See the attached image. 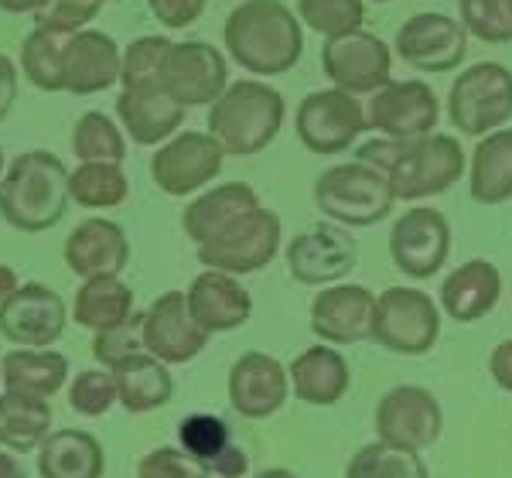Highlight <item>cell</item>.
I'll return each instance as SVG.
<instances>
[{
  "label": "cell",
  "instance_id": "1",
  "mask_svg": "<svg viewBox=\"0 0 512 478\" xmlns=\"http://www.w3.org/2000/svg\"><path fill=\"white\" fill-rule=\"evenodd\" d=\"M355 161L383 171L396 202L441 195L465 175V151H461L458 137L451 134H427L417 140H373V144L359 147Z\"/></svg>",
  "mask_w": 512,
  "mask_h": 478
},
{
  "label": "cell",
  "instance_id": "2",
  "mask_svg": "<svg viewBox=\"0 0 512 478\" xmlns=\"http://www.w3.org/2000/svg\"><path fill=\"white\" fill-rule=\"evenodd\" d=\"M229 59L250 76H284L301 62V18L280 0H243L222 28Z\"/></svg>",
  "mask_w": 512,
  "mask_h": 478
},
{
  "label": "cell",
  "instance_id": "3",
  "mask_svg": "<svg viewBox=\"0 0 512 478\" xmlns=\"http://www.w3.org/2000/svg\"><path fill=\"white\" fill-rule=\"evenodd\" d=\"M69 209V168L48 151H28L11 161L0 181V216L18 233H45Z\"/></svg>",
  "mask_w": 512,
  "mask_h": 478
},
{
  "label": "cell",
  "instance_id": "4",
  "mask_svg": "<svg viewBox=\"0 0 512 478\" xmlns=\"http://www.w3.org/2000/svg\"><path fill=\"white\" fill-rule=\"evenodd\" d=\"M280 127H284V96L256 79L233 82L209 110V134L219 140L222 151L236 158L267 151Z\"/></svg>",
  "mask_w": 512,
  "mask_h": 478
},
{
  "label": "cell",
  "instance_id": "5",
  "mask_svg": "<svg viewBox=\"0 0 512 478\" xmlns=\"http://www.w3.org/2000/svg\"><path fill=\"white\" fill-rule=\"evenodd\" d=\"M393 202L396 195L383 171L362 161L335 164L315 181V205L342 226H376L393 212Z\"/></svg>",
  "mask_w": 512,
  "mask_h": 478
},
{
  "label": "cell",
  "instance_id": "6",
  "mask_svg": "<svg viewBox=\"0 0 512 478\" xmlns=\"http://www.w3.org/2000/svg\"><path fill=\"white\" fill-rule=\"evenodd\" d=\"M448 117L465 137H485L512 120V72L502 62H478L451 82Z\"/></svg>",
  "mask_w": 512,
  "mask_h": 478
},
{
  "label": "cell",
  "instance_id": "7",
  "mask_svg": "<svg viewBox=\"0 0 512 478\" xmlns=\"http://www.w3.org/2000/svg\"><path fill=\"white\" fill-rule=\"evenodd\" d=\"M441 335V311L417 287H390L376 298L373 339L396 356H424Z\"/></svg>",
  "mask_w": 512,
  "mask_h": 478
},
{
  "label": "cell",
  "instance_id": "8",
  "mask_svg": "<svg viewBox=\"0 0 512 478\" xmlns=\"http://www.w3.org/2000/svg\"><path fill=\"white\" fill-rule=\"evenodd\" d=\"M280 250V219L270 209L246 212L236 226L216 236L212 243L198 246V263L209 270H222V274H256L267 267Z\"/></svg>",
  "mask_w": 512,
  "mask_h": 478
},
{
  "label": "cell",
  "instance_id": "9",
  "mask_svg": "<svg viewBox=\"0 0 512 478\" xmlns=\"http://www.w3.org/2000/svg\"><path fill=\"white\" fill-rule=\"evenodd\" d=\"M294 127L311 154L332 158L349 151V144H355V137L366 130V110L345 89H318L297 106Z\"/></svg>",
  "mask_w": 512,
  "mask_h": 478
},
{
  "label": "cell",
  "instance_id": "10",
  "mask_svg": "<svg viewBox=\"0 0 512 478\" xmlns=\"http://www.w3.org/2000/svg\"><path fill=\"white\" fill-rule=\"evenodd\" d=\"M321 69L335 82V89H345L352 96H373L393 79V55L383 38L359 28L321 45Z\"/></svg>",
  "mask_w": 512,
  "mask_h": 478
},
{
  "label": "cell",
  "instance_id": "11",
  "mask_svg": "<svg viewBox=\"0 0 512 478\" xmlns=\"http://www.w3.org/2000/svg\"><path fill=\"white\" fill-rule=\"evenodd\" d=\"M158 86L185 110L188 106H212L229 89L226 59L219 48L205 45V41H181L164 55Z\"/></svg>",
  "mask_w": 512,
  "mask_h": 478
},
{
  "label": "cell",
  "instance_id": "12",
  "mask_svg": "<svg viewBox=\"0 0 512 478\" xmlns=\"http://www.w3.org/2000/svg\"><path fill=\"white\" fill-rule=\"evenodd\" d=\"M222 144L202 130H181L151 158V178L164 195H192L222 171Z\"/></svg>",
  "mask_w": 512,
  "mask_h": 478
},
{
  "label": "cell",
  "instance_id": "13",
  "mask_svg": "<svg viewBox=\"0 0 512 478\" xmlns=\"http://www.w3.org/2000/svg\"><path fill=\"white\" fill-rule=\"evenodd\" d=\"M393 48L407 65L420 72H451L465 62L468 55V31L461 21L448 18V14H414L410 21L400 24L393 38Z\"/></svg>",
  "mask_w": 512,
  "mask_h": 478
},
{
  "label": "cell",
  "instance_id": "14",
  "mask_svg": "<svg viewBox=\"0 0 512 478\" xmlns=\"http://www.w3.org/2000/svg\"><path fill=\"white\" fill-rule=\"evenodd\" d=\"M441 120V103L434 89L420 79H390L383 89H376L369 100L366 123L390 140H417L427 137Z\"/></svg>",
  "mask_w": 512,
  "mask_h": 478
},
{
  "label": "cell",
  "instance_id": "15",
  "mask_svg": "<svg viewBox=\"0 0 512 478\" xmlns=\"http://www.w3.org/2000/svg\"><path fill=\"white\" fill-rule=\"evenodd\" d=\"M441 403L424 386H396L376 407V434L393 448L424 451L441 438Z\"/></svg>",
  "mask_w": 512,
  "mask_h": 478
},
{
  "label": "cell",
  "instance_id": "16",
  "mask_svg": "<svg viewBox=\"0 0 512 478\" xmlns=\"http://www.w3.org/2000/svg\"><path fill=\"white\" fill-rule=\"evenodd\" d=\"M451 250V226L437 209H417L403 212L390 229V257L396 270H403L414 280L434 277L444 267Z\"/></svg>",
  "mask_w": 512,
  "mask_h": 478
},
{
  "label": "cell",
  "instance_id": "17",
  "mask_svg": "<svg viewBox=\"0 0 512 478\" xmlns=\"http://www.w3.org/2000/svg\"><path fill=\"white\" fill-rule=\"evenodd\" d=\"M65 332V301L45 284H21L0 304V335L21 349H48Z\"/></svg>",
  "mask_w": 512,
  "mask_h": 478
},
{
  "label": "cell",
  "instance_id": "18",
  "mask_svg": "<svg viewBox=\"0 0 512 478\" xmlns=\"http://www.w3.org/2000/svg\"><path fill=\"white\" fill-rule=\"evenodd\" d=\"M355 260H359V246H355L352 233L332 226V222L294 236L287 246V270L297 284L308 287L338 284L355 267Z\"/></svg>",
  "mask_w": 512,
  "mask_h": 478
},
{
  "label": "cell",
  "instance_id": "19",
  "mask_svg": "<svg viewBox=\"0 0 512 478\" xmlns=\"http://www.w3.org/2000/svg\"><path fill=\"white\" fill-rule=\"evenodd\" d=\"M205 345H209V332L192 318L188 298L181 291L161 294L144 311V349L164 366L192 362Z\"/></svg>",
  "mask_w": 512,
  "mask_h": 478
},
{
  "label": "cell",
  "instance_id": "20",
  "mask_svg": "<svg viewBox=\"0 0 512 478\" xmlns=\"http://www.w3.org/2000/svg\"><path fill=\"white\" fill-rule=\"evenodd\" d=\"M376 298L362 284H332L311 301V332L325 345L373 339Z\"/></svg>",
  "mask_w": 512,
  "mask_h": 478
},
{
  "label": "cell",
  "instance_id": "21",
  "mask_svg": "<svg viewBox=\"0 0 512 478\" xmlns=\"http://www.w3.org/2000/svg\"><path fill=\"white\" fill-rule=\"evenodd\" d=\"M291 393V376L267 352H246L229 369V403L239 417L263 420L277 414Z\"/></svg>",
  "mask_w": 512,
  "mask_h": 478
},
{
  "label": "cell",
  "instance_id": "22",
  "mask_svg": "<svg viewBox=\"0 0 512 478\" xmlns=\"http://www.w3.org/2000/svg\"><path fill=\"white\" fill-rule=\"evenodd\" d=\"M120 69H123L120 45L110 35H103V31L82 28L65 45L62 55L65 93H76V96L103 93L113 82H120Z\"/></svg>",
  "mask_w": 512,
  "mask_h": 478
},
{
  "label": "cell",
  "instance_id": "23",
  "mask_svg": "<svg viewBox=\"0 0 512 478\" xmlns=\"http://www.w3.org/2000/svg\"><path fill=\"white\" fill-rule=\"evenodd\" d=\"M130 263L127 233L113 219H82L65 239V267L76 277H103L117 274Z\"/></svg>",
  "mask_w": 512,
  "mask_h": 478
},
{
  "label": "cell",
  "instance_id": "24",
  "mask_svg": "<svg viewBox=\"0 0 512 478\" xmlns=\"http://www.w3.org/2000/svg\"><path fill=\"white\" fill-rule=\"evenodd\" d=\"M188 311L205 332H233V328L246 325L253 315V298L233 274L222 270H205L188 287Z\"/></svg>",
  "mask_w": 512,
  "mask_h": 478
},
{
  "label": "cell",
  "instance_id": "25",
  "mask_svg": "<svg viewBox=\"0 0 512 478\" xmlns=\"http://www.w3.org/2000/svg\"><path fill=\"white\" fill-rule=\"evenodd\" d=\"M117 117L134 144L154 147L178 134L181 120H185V106L171 100L161 86L123 89L117 100Z\"/></svg>",
  "mask_w": 512,
  "mask_h": 478
},
{
  "label": "cell",
  "instance_id": "26",
  "mask_svg": "<svg viewBox=\"0 0 512 478\" xmlns=\"http://www.w3.org/2000/svg\"><path fill=\"white\" fill-rule=\"evenodd\" d=\"M502 277L489 260H468L458 270H451L441 284V308L451 321L472 325L485 318L499 304Z\"/></svg>",
  "mask_w": 512,
  "mask_h": 478
},
{
  "label": "cell",
  "instance_id": "27",
  "mask_svg": "<svg viewBox=\"0 0 512 478\" xmlns=\"http://www.w3.org/2000/svg\"><path fill=\"white\" fill-rule=\"evenodd\" d=\"M253 209H260V199H256L253 188L246 181H229V185H219L212 192L198 195L185 209V216H181V226H185L188 239H195L202 246L222 236L229 226H236Z\"/></svg>",
  "mask_w": 512,
  "mask_h": 478
},
{
  "label": "cell",
  "instance_id": "28",
  "mask_svg": "<svg viewBox=\"0 0 512 478\" xmlns=\"http://www.w3.org/2000/svg\"><path fill=\"white\" fill-rule=\"evenodd\" d=\"M294 386V397L301 403H311V407H332L349 393V366L328 345H315V349H304L301 356L291 362L287 369Z\"/></svg>",
  "mask_w": 512,
  "mask_h": 478
},
{
  "label": "cell",
  "instance_id": "29",
  "mask_svg": "<svg viewBox=\"0 0 512 478\" xmlns=\"http://www.w3.org/2000/svg\"><path fill=\"white\" fill-rule=\"evenodd\" d=\"M106 458L103 444L89 431H52L38 448V475L41 478H103Z\"/></svg>",
  "mask_w": 512,
  "mask_h": 478
},
{
  "label": "cell",
  "instance_id": "30",
  "mask_svg": "<svg viewBox=\"0 0 512 478\" xmlns=\"http://www.w3.org/2000/svg\"><path fill=\"white\" fill-rule=\"evenodd\" d=\"M110 373L117 379V397L130 414L158 410L175 393V379H171L168 366L161 359H154L151 352H137L127 362H120L117 369H110Z\"/></svg>",
  "mask_w": 512,
  "mask_h": 478
},
{
  "label": "cell",
  "instance_id": "31",
  "mask_svg": "<svg viewBox=\"0 0 512 478\" xmlns=\"http://www.w3.org/2000/svg\"><path fill=\"white\" fill-rule=\"evenodd\" d=\"M69 376V362L48 349H14L0 359V379L7 393H28V397H55Z\"/></svg>",
  "mask_w": 512,
  "mask_h": 478
},
{
  "label": "cell",
  "instance_id": "32",
  "mask_svg": "<svg viewBox=\"0 0 512 478\" xmlns=\"http://www.w3.org/2000/svg\"><path fill=\"white\" fill-rule=\"evenodd\" d=\"M468 188L478 205H502L512 199V130H492L478 140Z\"/></svg>",
  "mask_w": 512,
  "mask_h": 478
},
{
  "label": "cell",
  "instance_id": "33",
  "mask_svg": "<svg viewBox=\"0 0 512 478\" xmlns=\"http://www.w3.org/2000/svg\"><path fill=\"white\" fill-rule=\"evenodd\" d=\"M72 315L82 328H93V332H106V328L120 325L134 315V291L117 277H89L82 280L76 291V304H72Z\"/></svg>",
  "mask_w": 512,
  "mask_h": 478
},
{
  "label": "cell",
  "instance_id": "34",
  "mask_svg": "<svg viewBox=\"0 0 512 478\" xmlns=\"http://www.w3.org/2000/svg\"><path fill=\"white\" fill-rule=\"evenodd\" d=\"M52 427V407L41 397L28 393H4L0 397V444L18 455L41 448Z\"/></svg>",
  "mask_w": 512,
  "mask_h": 478
},
{
  "label": "cell",
  "instance_id": "35",
  "mask_svg": "<svg viewBox=\"0 0 512 478\" xmlns=\"http://www.w3.org/2000/svg\"><path fill=\"white\" fill-rule=\"evenodd\" d=\"M76 31H62V28H45V24H35L28 38H24L21 48V69L24 76L35 82L45 93H62L65 79H62V55L65 45Z\"/></svg>",
  "mask_w": 512,
  "mask_h": 478
},
{
  "label": "cell",
  "instance_id": "36",
  "mask_svg": "<svg viewBox=\"0 0 512 478\" xmlns=\"http://www.w3.org/2000/svg\"><path fill=\"white\" fill-rule=\"evenodd\" d=\"M127 192L130 185L120 164H79L69 175V199L82 209H113Z\"/></svg>",
  "mask_w": 512,
  "mask_h": 478
},
{
  "label": "cell",
  "instance_id": "37",
  "mask_svg": "<svg viewBox=\"0 0 512 478\" xmlns=\"http://www.w3.org/2000/svg\"><path fill=\"white\" fill-rule=\"evenodd\" d=\"M72 151L82 164H123L127 140L106 113H82L72 130Z\"/></svg>",
  "mask_w": 512,
  "mask_h": 478
},
{
  "label": "cell",
  "instance_id": "38",
  "mask_svg": "<svg viewBox=\"0 0 512 478\" xmlns=\"http://www.w3.org/2000/svg\"><path fill=\"white\" fill-rule=\"evenodd\" d=\"M345 478H431L417 451L393 448L386 441H373L349 458Z\"/></svg>",
  "mask_w": 512,
  "mask_h": 478
},
{
  "label": "cell",
  "instance_id": "39",
  "mask_svg": "<svg viewBox=\"0 0 512 478\" xmlns=\"http://www.w3.org/2000/svg\"><path fill=\"white\" fill-rule=\"evenodd\" d=\"M297 18L328 41L359 31L366 21V4L362 0H297Z\"/></svg>",
  "mask_w": 512,
  "mask_h": 478
},
{
  "label": "cell",
  "instance_id": "40",
  "mask_svg": "<svg viewBox=\"0 0 512 478\" xmlns=\"http://www.w3.org/2000/svg\"><path fill=\"white\" fill-rule=\"evenodd\" d=\"M171 45H175V41L158 38V35H144V38L130 41V48L123 52V69H120L123 89L158 86L164 55L171 52Z\"/></svg>",
  "mask_w": 512,
  "mask_h": 478
},
{
  "label": "cell",
  "instance_id": "41",
  "mask_svg": "<svg viewBox=\"0 0 512 478\" xmlns=\"http://www.w3.org/2000/svg\"><path fill=\"white\" fill-rule=\"evenodd\" d=\"M461 24L468 35L489 45L512 41V4L509 0H461Z\"/></svg>",
  "mask_w": 512,
  "mask_h": 478
},
{
  "label": "cell",
  "instance_id": "42",
  "mask_svg": "<svg viewBox=\"0 0 512 478\" xmlns=\"http://www.w3.org/2000/svg\"><path fill=\"white\" fill-rule=\"evenodd\" d=\"M178 438H181V451H188L195 461H202L209 468L229 448V427L212 414H195L181 420Z\"/></svg>",
  "mask_w": 512,
  "mask_h": 478
},
{
  "label": "cell",
  "instance_id": "43",
  "mask_svg": "<svg viewBox=\"0 0 512 478\" xmlns=\"http://www.w3.org/2000/svg\"><path fill=\"white\" fill-rule=\"evenodd\" d=\"M137 352H144V315H130L120 325L96 332L93 339V359L103 362L106 369H117L120 362H127Z\"/></svg>",
  "mask_w": 512,
  "mask_h": 478
},
{
  "label": "cell",
  "instance_id": "44",
  "mask_svg": "<svg viewBox=\"0 0 512 478\" xmlns=\"http://www.w3.org/2000/svg\"><path fill=\"white\" fill-rule=\"evenodd\" d=\"M117 400H120L117 379H113V373H106V369L103 373L99 369H86L69 386V407L82 417H103Z\"/></svg>",
  "mask_w": 512,
  "mask_h": 478
},
{
  "label": "cell",
  "instance_id": "45",
  "mask_svg": "<svg viewBox=\"0 0 512 478\" xmlns=\"http://www.w3.org/2000/svg\"><path fill=\"white\" fill-rule=\"evenodd\" d=\"M212 472L181 448H158L140 458L137 478H209Z\"/></svg>",
  "mask_w": 512,
  "mask_h": 478
},
{
  "label": "cell",
  "instance_id": "46",
  "mask_svg": "<svg viewBox=\"0 0 512 478\" xmlns=\"http://www.w3.org/2000/svg\"><path fill=\"white\" fill-rule=\"evenodd\" d=\"M103 0H52L45 11L38 14V24L62 31H82L99 14Z\"/></svg>",
  "mask_w": 512,
  "mask_h": 478
},
{
  "label": "cell",
  "instance_id": "47",
  "mask_svg": "<svg viewBox=\"0 0 512 478\" xmlns=\"http://www.w3.org/2000/svg\"><path fill=\"white\" fill-rule=\"evenodd\" d=\"M147 7L164 28H188L202 18L205 0H147Z\"/></svg>",
  "mask_w": 512,
  "mask_h": 478
},
{
  "label": "cell",
  "instance_id": "48",
  "mask_svg": "<svg viewBox=\"0 0 512 478\" xmlns=\"http://www.w3.org/2000/svg\"><path fill=\"white\" fill-rule=\"evenodd\" d=\"M209 472H212V475H219V478H243L246 472H250V458H246V451H243V448L229 444V448L222 451V455L209 465Z\"/></svg>",
  "mask_w": 512,
  "mask_h": 478
},
{
  "label": "cell",
  "instance_id": "49",
  "mask_svg": "<svg viewBox=\"0 0 512 478\" xmlns=\"http://www.w3.org/2000/svg\"><path fill=\"white\" fill-rule=\"evenodd\" d=\"M14 103H18V65L0 55V120L11 113Z\"/></svg>",
  "mask_w": 512,
  "mask_h": 478
},
{
  "label": "cell",
  "instance_id": "50",
  "mask_svg": "<svg viewBox=\"0 0 512 478\" xmlns=\"http://www.w3.org/2000/svg\"><path fill=\"white\" fill-rule=\"evenodd\" d=\"M489 373L506 393H512V339L499 342L489 356Z\"/></svg>",
  "mask_w": 512,
  "mask_h": 478
},
{
  "label": "cell",
  "instance_id": "51",
  "mask_svg": "<svg viewBox=\"0 0 512 478\" xmlns=\"http://www.w3.org/2000/svg\"><path fill=\"white\" fill-rule=\"evenodd\" d=\"M48 4H52V0H0V11L4 14H35L38 18Z\"/></svg>",
  "mask_w": 512,
  "mask_h": 478
},
{
  "label": "cell",
  "instance_id": "52",
  "mask_svg": "<svg viewBox=\"0 0 512 478\" xmlns=\"http://www.w3.org/2000/svg\"><path fill=\"white\" fill-rule=\"evenodd\" d=\"M0 478H28V472H24V465L18 458L0 451Z\"/></svg>",
  "mask_w": 512,
  "mask_h": 478
},
{
  "label": "cell",
  "instance_id": "53",
  "mask_svg": "<svg viewBox=\"0 0 512 478\" xmlns=\"http://www.w3.org/2000/svg\"><path fill=\"white\" fill-rule=\"evenodd\" d=\"M18 274H14V267H4V263H0V304L7 301V294H14L18 291Z\"/></svg>",
  "mask_w": 512,
  "mask_h": 478
},
{
  "label": "cell",
  "instance_id": "54",
  "mask_svg": "<svg viewBox=\"0 0 512 478\" xmlns=\"http://www.w3.org/2000/svg\"><path fill=\"white\" fill-rule=\"evenodd\" d=\"M256 478H297V475L287 472V468H270V472H260Z\"/></svg>",
  "mask_w": 512,
  "mask_h": 478
},
{
  "label": "cell",
  "instance_id": "55",
  "mask_svg": "<svg viewBox=\"0 0 512 478\" xmlns=\"http://www.w3.org/2000/svg\"><path fill=\"white\" fill-rule=\"evenodd\" d=\"M0 171H4V151H0Z\"/></svg>",
  "mask_w": 512,
  "mask_h": 478
},
{
  "label": "cell",
  "instance_id": "56",
  "mask_svg": "<svg viewBox=\"0 0 512 478\" xmlns=\"http://www.w3.org/2000/svg\"><path fill=\"white\" fill-rule=\"evenodd\" d=\"M373 4H390V0H373Z\"/></svg>",
  "mask_w": 512,
  "mask_h": 478
},
{
  "label": "cell",
  "instance_id": "57",
  "mask_svg": "<svg viewBox=\"0 0 512 478\" xmlns=\"http://www.w3.org/2000/svg\"><path fill=\"white\" fill-rule=\"evenodd\" d=\"M509 4H512V0H509Z\"/></svg>",
  "mask_w": 512,
  "mask_h": 478
}]
</instances>
